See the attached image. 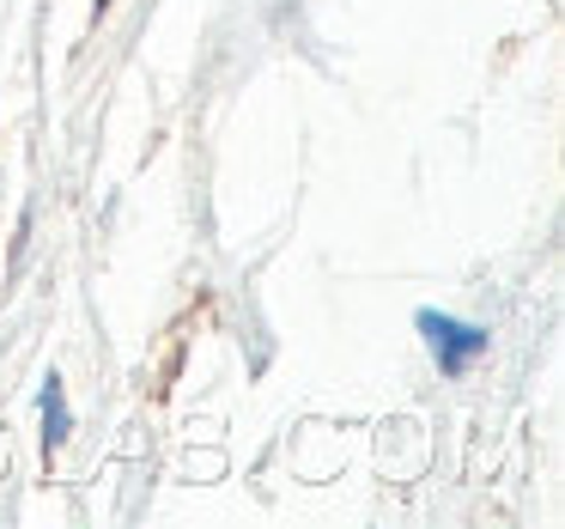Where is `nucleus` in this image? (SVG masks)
<instances>
[{"label": "nucleus", "mask_w": 565, "mask_h": 529, "mask_svg": "<svg viewBox=\"0 0 565 529\" xmlns=\"http://www.w3.org/2000/svg\"><path fill=\"white\" fill-rule=\"evenodd\" d=\"M419 335H426L431 359H438V371H450V378H462L468 366H475L480 353H487V329L480 322H462V317H444V310H419Z\"/></svg>", "instance_id": "nucleus-1"}, {"label": "nucleus", "mask_w": 565, "mask_h": 529, "mask_svg": "<svg viewBox=\"0 0 565 529\" xmlns=\"http://www.w3.org/2000/svg\"><path fill=\"white\" fill-rule=\"evenodd\" d=\"M43 451H62L67 444V432H74V414H67V395H62V378H43Z\"/></svg>", "instance_id": "nucleus-2"}]
</instances>
